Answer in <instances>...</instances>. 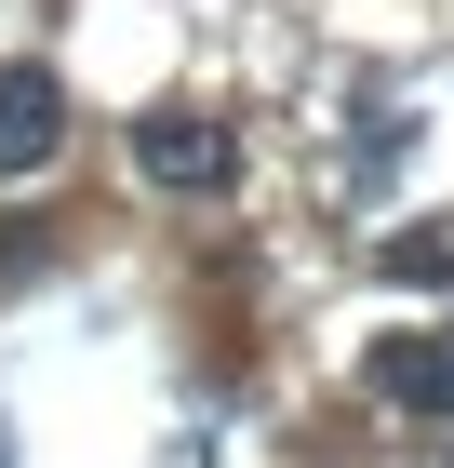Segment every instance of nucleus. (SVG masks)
Segmentation results:
<instances>
[{"label":"nucleus","mask_w":454,"mask_h":468,"mask_svg":"<svg viewBox=\"0 0 454 468\" xmlns=\"http://www.w3.org/2000/svg\"><path fill=\"white\" fill-rule=\"evenodd\" d=\"M375 388L415 401V415H441V401H454V335H401V348H375Z\"/></svg>","instance_id":"3"},{"label":"nucleus","mask_w":454,"mask_h":468,"mask_svg":"<svg viewBox=\"0 0 454 468\" xmlns=\"http://www.w3.org/2000/svg\"><path fill=\"white\" fill-rule=\"evenodd\" d=\"M375 268H387V282H428V294H441V282H454V241H387Z\"/></svg>","instance_id":"4"},{"label":"nucleus","mask_w":454,"mask_h":468,"mask_svg":"<svg viewBox=\"0 0 454 468\" xmlns=\"http://www.w3.org/2000/svg\"><path fill=\"white\" fill-rule=\"evenodd\" d=\"M134 161H147L161 187H227V134H214L201 108H147V121H134Z\"/></svg>","instance_id":"2"},{"label":"nucleus","mask_w":454,"mask_h":468,"mask_svg":"<svg viewBox=\"0 0 454 468\" xmlns=\"http://www.w3.org/2000/svg\"><path fill=\"white\" fill-rule=\"evenodd\" d=\"M68 147V80L54 68H0V175H40Z\"/></svg>","instance_id":"1"}]
</instances>
